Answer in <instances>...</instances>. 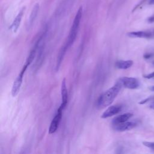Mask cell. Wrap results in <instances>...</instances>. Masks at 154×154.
I'll list each match as a JSON object with an SVG mask.
<instances>
[{
	"label": "cell",
	"mask_w": 154,
	"mask_h": 154,
	"mask_svg": "<svg viewBox=\"0 0 154 154\" xmlns=\"http://www.w3.org/2000/svg\"><path fill=\"white\" fill-rule=\"evenodd\" d=\"M150 90L151 91H154V85H153L151 87H150Z\"/></svg>",
	"instance_id": "20"
},
{
	"label": "cell",
	"mask_w": 154,
	"mask_h": 154,
	"mask_svg": "<svg viewBox=\"0 0 154 154\" xmlns=\"http://www.w3.org/2000/svg\"><path fill=\"white\" fill-rule=\"evenodd\" d=\"M154 55L153 53H146L144 55V58L145 59H149L150 58H151L153 55Z\"/></svg>",
	"instance_id": "17"
},
{
	"label": "cell",
	"mask_w": 154,
	"mask_h": 154,
	"mask_svg": "<svg viewBox=\"0 0 154 154\" xmlns=\"http://www.w3.org/2000/svg\"><path fill=\"white\" fill-rule=\"evenodd\" d=\"M68 46L67 45V44L66 43L60 50L59 53L58 54V57H57V63H56V70L57 71L61 64L62 60L64 57V55L66 54V52L67 51V49H68Z\"/></svg>",
	"instance_id": "13"
},
{
	"label": "cell",
	"mask_w": 154,
	"mask_h": 154,
	"mask_svg": "<svg viewBox=\"0 0 154 154\" xmlns=\"http://www.w3.org/2000/svg\"><path fill=\"white\" fill-rule=\"evenodd\" d=\"M143 144L149 148L154 149V142H149V141H144L143 142Z\"/></svg>",
	"instance_id": "15"
},
{
	"label": "cell",
	"mask_w": 154,
	"mask_h": 154,
	"mask_svg": "<svg viewBox=\"0 0 154 154\" xmlns=\"http://www.w3.org/2000/svg\"><path fill=\"white\" fill-rule=\"evenodd\" d=\"M132 116L133 114L132 113L126 112V113L119 115L118 116H116L112 119V125H116V124H119V123L127 122L131 117H132Z\"/></svg>",
	"instance_id": "12"
},
{
	"label": "cell",
	"mask_w": 154,
	"mask_h": 154,
	"mask_svg": "<svg viewBox=\"0 0 154 154\" xmlns=\"http://www.w3.org/2000/svg\"><path fill=\"white\" fill-rule=\"evenodd\" d=\"M82 7H80V8L78 9V11L76 13L73 23L70 29L69 36L67 37L66 44L69 48L73 44L74 42L76 40L77 33H78L80 22H81V20L82 18Z\"/></svg>",
	"instance_id": "2"
},
{
	"label": "cell",
	"mask_w": 154,
	"mask_h": 154,
	"mask_svg": "<svg viewBox=\"0 0 154 154\" xmlns=\"http://www.w3.org/2000/svg\"><path fill=\"white\" fill-rule=\"evenodd\" d=\"M63 111V108L61 106H60V107L57 109V112L55 116H54V119H52V120L51 123V125H50V126L49 128V134H54L57 130L59 124L60 123L61 117H62Z\"/></svg>",
	"instance_id": "4"
},
{
	"label": "cell",
	"mask_w": 154,
	"mask_h": 154,
	"mask_svg": "<svg viewBox=\"0 0 154 154\" xmlns=\"http://www.w3.org/2000/svg\"><path fill=\"white\" fill-rule=\"evenodd\" d=\"M122 87V84L119 79L112 87L108 89L99 96L96 102L97 106L102 109L109 106L119 94Z\"/></svg>",
	"instance_id": "1"
},
{
	"label": "cell",
	"mask_w": 154,
	"mask_h": 154,
	"mask_svg": "<svg viewBox=\"0 0 154 154\" xmlns=\"http://www.w3.org/2000/svg\"><path fill=\"white\" fill-rule=\"evenodd\" d=\"M25 10V7H23V8L21 9V10L19 11V13L17 14V15L16 16V17L14 19L11 25L10 26V28L11 29H12L14 32H16L17 31V29H18V28H19V27L20 26V24L22 19L23 15L24 14Z\"/></svg>",
	"instance_id": "10"
},
{
	"label": "cell",
	"mask_w": 154,
	"mask_h": 154,
	"mask_svg": "<svg viewBox=\"0 0 154 154\" xmlns=\"http://www.w3.org/2000/svg\"><path fill=\"white\" fill-rule=\"evenodd\" d=\"M122 109V106L121 105H115L109 106L102 114L101 118L106 119L112 116L116 115L121 111Z\"/></svg>",
	"instance_id": "6"
},
{
	"label": "cell",
	"mask_w": 154,
	"mask_h": 154,
	"mask_svg": "<svg viewBox=\"0 0 154 154\" xmlns=\"http://www.w3.org/2000/svg\"><path fill=\"white\" fill-rule=\"evenodd\" d=\"M133 64L132 60H119L116 63V67L119 69H128Z\"/></svg>",
	"instance_id": "14"
},
{
	"label": "cell",
	"mask_w": 154,
	"mask_h": 154,
	"mask_svg": "<svg viewBox=\"0 0 154 154\" xmlns=\"http://www.w3.org/2000/svg\"><path fill=\"white\" fill-rule=\"evenodd\" d=\"M150 108L154 109V100H153V102H152V103L150 105Z\"/></svg>",
	"instance_id": "19"
},
{
	"label": "cell",
	"mask_w": 154,
	"mask_h": 154,
	"mask_svg": "<svg viewBox=\"0 0 154 154\" xmlns=\"http://www.w3.org/2000/svg\"><path fill=\"white\" fill-rule=\"evenodd\" d=\"M136 123L134 122H125L123 123L112 125V128L117 132H124L134 128L136 126Z\"/></svg>",
	"instance_id": "7"
},
{
	"label": "cell",
	"mask_w": 154,
	"mask_h": 154,
	"mask_svg": "<svg viewBox=\"0 0 154 154\" xmlns=\"http://www.w3.org/2000/svg\"><path fill=\"white\" fill-rule=\"evenodd\" d=\"M28 65L27 64H25L22 68V69L21 70L20 72L19 73V74L18 75V76H17V78H16V79L14 80L13 86H12V88H11V95L13 97H15L17 96V94L19 93L22 83V80H23V76L24 75V73L26 70V69H27Z\"/></svg>",
	"instance_id": "3"
},
{
	"label": "cell",
	"mask_w": 154,
	"mask_h": 154,
	"mask_svg": "<svg viewBox=\"0 0 154 154\" xmlns=\"http://www.w3.org/2000/svg\"><path fill=\"white\" fill-rule=\"evenodd\" d=\"M154 100V97H148V98H146V99H144V100H141V101H140V102H139V103L140 104H144V103H146V102H147L148 101H149V100Z\"/></svg>",
	"instance_id": "16"
},
{
	"label": "cell",
	"mask_w": 154,
	"mask_h": 154,
	"mask_svg": "<svg viewBox=\"0 0 154 154\" xmlns=\"http://www.w3.org/2000/svg\"><path fill=\"white\" fill-rule=\"evenodd\" d=\"M61 103L60 106L64 109L67 103V90L66 87V79L64 78L61 82Z\"/></svg>",
	"instance_id": "9"
},
{
	"label": "cell",
	"mask_w": 154,
	"mask_h": 154,
	"mask_svg": "<svg viewBox=\"0 0 154 154\" xmlns=\"http://www.w3.org/2000/svg\"><path fill=\"white\" fill-rule=\"evenodd\" d=\"M39 4H36L32 8V10L31 11V13L30 14L29 17V20H28V29L31 28L35 20L38 15V11H39Z\"/></svg>",
	"instance_id": "11"
},
{
	"label": "cell",
	"mask_w": 154,
	"mask_h": 154,
	"mask_svg": "<svg viewBox=\"0 0 154 154\" xmlns=\"http://www.w3.org/2000/svg\"><path fill=\"white\" fill-rule=\"evenodd\" d=\"M122 86L128 89H136L140 86L139 81L132 77H123L119 79Z\"/></svg>",
	"instance_id": "5"
},
{
	"label": "cell",
	"mask_w": 154,
	"mask_h": 154,
	"mask_svg": "<svg viewBox=\"0 0 154 154\" xmlns=\"http://www.w3.org/2000/svg\"><path fill=\"white\" fill-rule=\"evenodd\" d=\"M127 34L132 38H151L154 35V31H132Z\"/></svg>",
	"instance_id": "8"
},
{
	"label": "cell",
	"mask_w": 154,
	"mask_h": 154,
	"mask_svg": "<svg viewBox=\"0 0 154 154\" xmlns=\"http://www.w3.org/2000/svg\"><path fill=\"white\" fill-rule=\"evenodd\" d=\"M144 78H146L147 79H152V78L154 79V72H152L151 73H149L147 75H144Z\"/></svg>",
	"instance_id": "18"
},
{
	"label": "cell",
	"mask_w": 154,
	"mask_h": 154,
	"mask_svg": "<svg viewBox=\"0 0 154 154\" xmlns=\"http://www.w3.org/2000/svg\"><path fill=\"white\" fill-rule=\"evenodd\" d=\"M153 64H154V61H153Z\"/></svg>",
	"instance_id": "22"
},
{
	"label": "cell",
	"mask_w": 154,
	"mask_h": 154,
	"mask_svg": "<svg viewBox=\"0 0 154 154\" xmlns=\"http://www.w3.org/2000/svg\"><path fill=\"white\" fill-rule=\"evenodd\" d=\"M149 4H154V0H150L149 1Z\"/></svg>",
	"instance_id": "21"
}]
</instances>
